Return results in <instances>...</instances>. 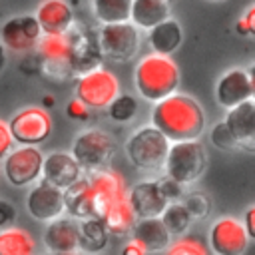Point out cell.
<instances>
[{"label": "cell", "instance_id": "obj_1", "mask_svg": "<svg viewBox=\"0 0 255 255\" xmlns=\"http://www.w3.org/2000/svg\"><path fill=\"white\" fill-rule=\"evenodd\" d=\"M151 126L159 129L167 141L197 139L205 128V114L193 98L173 92L155 102Z\"/></svg>", "mask_w": 255, "mask_h": 255}, {"label": "cell", "instance_id": "obj_2", "mask_svg": "<svg viewBox=\"0 0 255 255\" xmlns=\"http://www.w3.org/2000/svg\"><path fill=\"white\" fill-rule=\"evenodd\" d=\"M133 80H135L137 92L145 100L157 102V100H161V98H165L177 90L179 68L169 56L149 54L137 62Z\"/></svg>", "mask_w": 255, "mask_h": 255}, {"label": "cell", "instance_id": "obj_3", "mask_svg": "<svg viewBox=\"0 0 255 255\" xmlns=\"http://www.w3.org/2000/svg\"><path fill=\"white\" fill-rule=\"evenodd\" d=\"M207 167V153L205 147L197 139H183L171 141L165 153L163 169L165 175L175 179L181 185L197 181Z\"/></svg>", "mask_w": 255, "mask_h": 255}, {"label": "cell", "instance_id": "obj_4", "mask_svg": "<svg viewBox=\"0 0 255 255\" xmlns=\"http://www.w3.org/2000/svg\"><path fill=\"white\" fill-rule=\"evenodd\" d=\"M169 141L153 126L137 128L126 141V153L137 169H159L163 167Z\"/></svg>", "mask_w": 255, "mask_h": 255}, {"label": "cell", "instance_id": "obj_5", "mask_svg": "<svg viewBox=\"0 0 255 255\" xmlns=\"http://www.w3.org/2000/svg\"><path fill=\"white\" fill-rule=\"evenodd\" d=\"M36 60L38 68L56 82L68 80L74 76L72 64H70V46H68V34H42L36 42Z\"/></svg>", "mask_w": 255, "mask_h": 255}, {"label": "cell", "instance_id": "obj_6", "mask_svg": "<svg viewBox=\"0 0 255 255\" xmlns=\"http://www.w3.org/2000/svg\"><path fill=\"white\" fill-rule=\"evenodd\" d=\"M120 94V82L116 74L106 68H92L78 76L76 82V98L92 110L108 108L110 102Z\"/></svg>", "mask_w": 255, "mask_h": 255}, {"label": "cell", "instance_id": "obj_7", "mask_svg": "<svg viewBox=\"0 0 255 255\" xmlns=\"http://www.w3.org/2000/svg\"><path fill=\"white\" fill-rule=\"evenodd\" d=\"M116 139L98 128L82 131L72 143V155L82 169H100L116 153Z\"/></svg>", "mask_w": 255, "mask_h": 255}, {"label": "cell", "instance_id": "obj_8", "mask_svg": "<svg viewBox=\"0 0 255 255\" xmlns=\"http://www.w3.org/2000/svg\"><path fill=\"white\" fill-rule=\"evenodd\" d=\"M8 129L14 141L22 145H38L52 133V116L46 108L30 106L14 114L8 122Z\"/></svg>", "mask_w": 255, "mask_h": 255}, {"label": "cell", "instance_id": "obj_9", "mask_svg": "<svg viewBox=\"0 0 255 255\" xmlns=\"http://www.w3.org/2000/svg\"><path fill=\"white\" fill-rule=\"evenodd\" d=\"M42 151L36 145H22L16 149H10L4 155L2 171L10 185L24 187L34 183L42 175Z\"/></svg>", "mask_w": 255, "mask_h": 255}, {"label": "cell", "instance_id": "obj_10", "mask_svg": "<svg viewBox=\"0 0 255 255\" xmlns=\"http://www.w3.org/2000/svg\"><path fill=\"white\" fill-rule=\"evenodd\" d=\"M249 241L243 223L235 217L215 219L207 233V245L213 255H245Z\"/></svg>", "mask_w": 255, "mask_h": 255}, {"label": "cell", "instance_id": "obj_11", "mask_svg": "<svg viewBox=\"0 0 255 255\" xmlns=\"http://www.w3.org/2000/svg\"><path fill=\"white\" fill-rule=\"evenodd\" d=\"M98 48L102 56L112 60L126 62L137 52V30L129 22H112L104 24L98 32Z\"/></svg>", "mask_w": 255, "mask_h": 255}, {"label": "cell", "instance_id": "obj_12", "mask_svg": "<svg viewBox=\"0 0 255 255\" xmlns=\"http://www.w3.org/2000/svg\"><path fill=\"white\" fill-rule=\"evenodd\" d=\"M68 34V46H70V64L74 70V76H80L96 66H100L102 52L98 48V38L90 28H84L80 24H70L66 30Z\"/></svg>", "mask_w": 255, "mask_h": 255}, {"label": "cell", "instance_id": "obj_13", "mask_svg": "<svg viewBox=\"0 0 255 255\" xmlns=\"http://www.w3.org/2000/svg\"><path fill=\"white\" fill-rule=\"evenodd\" d=\"M90 187H92V199H94V213L96 217H104V213L124 199L128 195L126 179L120 171L116 169H96L94 173L88 175Z\"/></svg>", "mask_w": 255, "mask_h": 255}, {"label": "cell", "instance_id": "obj_14", "mask_svg": "<svg viewBox=\"0 0 255 255\" xmlns=\"http://www.w3.org/2000/svg\"><path fill=\"white\" fill-rule=\"evenodd\" d=\"M253 94H255V82H253L251 70H243V68L227 70L215 86L217 104L227 110L241 102L251 100Z\"/></svg>", "mask_w": 255, "mask_h": 255}, {"label": "cell", "instance_id": "obj_15", "mask_svg": "<svg viewBox=\"0 0 255 255\" xmlns=\"http://www.w3.org/2000/svg\"><path fill=\"white\" fill-rule=\"evenodd\" d=\"M40 36H42V28L36 16H30V14H22V16H14L6 20L0 30L2 44L14 52L34 50Z\"/></svg>", "mask_w": 255, "mask_h": 255}, {"label": "cell", "instance_id": "obj_16", "mask_svg": "<svg viewBox=\"0 0 255 255\" xmlns=\"http://www.w3.org/2000/svg\"><path fill=\"white\" fill-rule=\"evenodd\" d=\"M26 209L34 219L50 221L64 213V191L48 181H40L28 191Z\"/></svg>", "mask_w": 255, "mask_h": 255}, {"label": "cell", "instance_id": "obj_17", "mask_svg": "<svg viewBox=\"0 0 255 255\" xmlns=\"http://www.w3.org/2000/svg\"><path fill=\"white\" fill-rule=\"evenodd\" d=\"M223 122L233 133L237 147L253 153L255 151V104L253 100H247V102H241L229 108Z\"/></svg>", "mask_w": 255, "mask_h": 255}, {"label": "cell", "instance_id": "obj_18", "mask_svg": "<svg viewBox=\"0 0 255 255\" xmlns=\"http://www.w3.org/2000/svg\"><path fill=\"white\" fill-rule=\"evenodd\" d=\"M82 175V167L74 159L72 153L66 151H52L42 159V175L44 181L66 189L70 183H74Z\"/></svg>", "mask_w": 255, "mask_h": 255}, {"label": "cell", "instance_id": "obj_19", "mask_svg": "<svg viewBox=\"0 0 255 255\" xmlns=\"http://www.w3.org/2000/svg\"><path fill=\"white\" fill-rule=\"evenodd\" d=\"M128 201L135 217H159L167 199L163 197L157 181H139L128 191Z\"/></svg>", "mask_w": 255, "mask_h": 255}, {"label": "cell", "instance_id": "obj_20", "mask_svg": "<svg viewBox=\"0 0 255 255\" xmlns=\"http://www.w3.org/2000/svg\"><path fill=\"white\" fill-rule=\"evenodd\" d=\"M131 241L137 243L145 253L163 251L171 243V235L159 217H139L131 227Z\"/></svg>", "mask_w": 255, "mask_h": 255}, {"label": "cell", "instance_id": "obj_21", "mask_svg": "<svg viewBox=\"0 0 255 255\" xmlns=\"http://www.w3.org/2000/svg\"><path fill=\"white\" fill-rule=\"evenodd\" d=\"M44 245L50 253L78 251V223L72 217H54L44 231Z\"/></svg>", "mask_w": 255, "mask_h": 255}, {"label": "cell", "instance_id": "obj_22", "mask_svg": "<svg viewBox=\"0 0 255 255\" xmlns=\"http://www.w3.org/2000/svg\"><path fill=\"white\" fill-rule=\"evenodd\" d=\"M36 20L42 34H60L74 22V12L66 0H42L36 10Z\"/></svg>", "mask_w": 255, "mask_h": 255}, {"label": "cell", "instance_id": "obj_23", "mask_svg": "<svg viewBox=\"0 0 255 255\" xmlns=\"http://www.w3.org/2000/svg\"><path fill=\"white\" fill-rule=\"evenodd\" d=\"M64 191V211L70 213V217L76 219H86V217H96L94 213V199H92V187L90 179L78 177L74 183H70Z\"/></svg>", "mask_w": 255, "mask_h": 255}, {"label": "cell", "instance_id": "obj_24", "mask_svg": "<svg viewBox=\"0 0 255 255\" xmlns=\"http://www.w3.org/2000/svg\"><path fill=\"white\" fill-rule=\"evenodd\" d=\"M181 40H183L181 26L173 18L161 20L159 24L149 28V34H147V42H149L153 54H163V56H169L171 52H175L179 48Z\"/></svg>", "mask_w": 255, "mask_h": 255}, {"label": "cell", "instance_id": "obj_25", "mask_svg": "<svg viewBox=\"0 0 255 255\" xmlns=\"http://www.w3.org/2000/svg\"><path fill=\"white\" fill-rule=\"evenodd\" d=\"M110 231L100 217H86L78 223V249L86 253H98L106 249Z\"/></svg>", "mask_w": 255, "mask_h": 255}, {"label": "cell", "instance_id": "obj_26", "mask_svg": "<svg viewBox=\"0 0 255 255\" xmlns=\"http://www.w3.org/2000/svg\"><path fill=\"white\" fill-rule=\"evenodd\" d=\"M129 18L139 28H153L161 20L169 18V6L165 0H131Z\"/></svg>", "mask_w": 255, "mask_h": 255}, {"label": "cell", "instance_id": "obj_27", "mask_svg": "<svg viewBox=\"0 0 255 255\" xmlns=\"http://www.w3.org/2000/svg\"><path fill=\"white\" fill-rule=\"evenodd\" d=\"M36 241L34 237L16 225H10L0 231V255H34Z\"/></svg>", "mask_w": 255, "mask_h": 255}, {"label": "cell", "instance_id": "obj_28", "mask_svg": "<svg viewBox=\"0 0 255 255\" xmlns=\"http://www.w3.org/2000/svg\"><path fill=\"white\" fill-rule=\"evenodd\" d=\"M135 219L137 217H135V213H133V209H131V205L128 201V195L124 199H120L118 203H114L104 213V217H102V221L106 223V227H108V231L112 235H126V233H129L133 223H135Z\"/></svg>", "mask_w": 255, "mask_h": 255}, {"label": "cell", "instance_id": "obj_29", "mask_svg": "<svg viewBox=\"0 0 255 255\" xmlns=\"http://www.w3.org/2000/svg\"><path fill=\"white\" fill-rule=\"evenodd\" d=\"M159 219H161V223L165 225V229L169 231L171 237L185 235V231L189 229V225L193 221L189 211L185 209V205L177 203V201H167V205L159 213Z\"/></svg>", "mask_w": 255, "mask_h": 255}, {"label": "cell", "instance_id": "obj_30", "mask_svg": "<svg viewBox=\"0 0 255 255\" xmlns=\"http://www.w3.org/2000/svg\"><path fill=\"white\" fill-rule=\"evenodd\" d=\"M131 0H94V12L100 22H128Z\"/></svg>", "mask_w": 255, "mask_h": 255}, {"label": "cell", "instance_id": "obj_31", "mask_svg": "<svg viewBox=\"0 0 255 255\" xmlns=\"http://www.w3.org/2000/svg\"><path fill=\"white\" fill-rule=\"evenodd\" d=\"M135 114H137V100L129 94H118L108 106V116L120 124L133 120Z\"/></svg>", "mask_w": 255, "mask_h": 255}, {"label": "cell", "instance_id": "obj_32", "mask_svg": "<svg viewBox=\"0 0 255 255\" xmlns=\"http://www.w3.org/2000/svg\"><path fill=\"white\" fill-rule=\"evenodd\" d=\"M165 249V255H207L205 243L195 235H179V239L169 243Z\"/></svg>", "mask_w": 255, "mask_h": 255}, {"label": "cell", "instance_id": "obj_33", "mask_svg": "<svg viewBox=\"0 0 255 255\" xmlns=\"http://www.w3.org/2000/svg\"><path fill=\"white\" fill-rule=\"evenodd\" d=\"M183 205H185V209L189 211L191 219H203V217L211 211V201H209V197H207L205 193H201V191L189 193V195L183 199Z\"/></svg>", "mask_w": 255, "mask_h": 255}, {"label": "cell", "instance_id": "obj_34", "mask_svg": "<svg viewBox=\"0 0 255 255\" xmlns=\"http://www.w3.org/2000/svg\"><path fill=\"white\" fill-rule=\"evenodd\" d=\"M209 139H211V143H213L215 147H219V149H225V151L237 149V141H235L233 133L229 131V128L225 126V122H217V124L211 128Z\"/></svg>", "mask_w": 255, "mask_h": 255}, {"label": "cell", "instance_id": "obj_35", "mask_svg": "<svg viewBox=\"0 0 255 255\" xmlns=\"http://www.w3.org/2000/svg\"><path fill=\"white\" fill-rule=\"evenodd\" d=\"M235 32L239 36H251L255 32V6L251 4L247 8V12L239 18V22L235 24Z\"/></svg>", "mask_w": 255, "mask_h": 255}, {"label": "cell", "instance_id": "obj_36", "mask_svg": "<svg viewBox=\"0 0 255 255\" xmlns=\"http://www.w3.org/2000/svg\"><path fill=\"white\" fill-rule=\"evenodd\" d=\"M157 185H159V189H161V193H163V197H165L167 201H175V199L181 197V193H183L181 183H177L175 179H171V177H167V175H165V179L157 181Z\"/></svg>", "mask_w": 255, "mask_h": 255}, {"label": "cell", "instance_id": "obj_37", "mask_svg": "<svg viewBox=\"0 0 255 255\" xmlns=\"http://www.w3.org/2000/svg\"><path fill=\"white\" fill-rule=\"evenodd\" d=\"M16 223V209L10 201L0 199V231Z\"/></svg>", "mask_w": 255, "mask_h": 255}, {"label": "cell", "instance_id": "obj_38", "mask_svg": "<svg viewBox=\"0 0 255 255\" xmlns=\"http://www.w3.org/2000/svg\"><path fill=\"white\" fill-rule=\"evenodd\" d=\"M88 110H90V108H86L78 98H74V100L66 106V114H68L72 120H88V116H90Z\"/></svg>", "mask_w": 255, "mask_h": 255}, {"label": "cell", "instance_id": "obj_39", "mask_svg": "<svg viewBox=\"0 0 255 255\" xmlns=\"http://www.w3.org/2000/svg\"><path fill=\"white\" fill-rule=\"evenodd\" d=\"M12 143H14V139L8 129V124L0 120V159H4V155L12 149Z\"/></svg>", "mask_w": 255, "mask_h": 255}, {"label": "cell", "instance_id": "obj_40", "mask_svg": "<svg viewBox=\"0 0 255 255\" xmlns=\"http://www.w3.org/2000/svg\"><path fill=\"white\" fill-rule=\"evenodd\" d=\"M243 227H245V231H247L249 239H253V237H255V205H249V207H247Z\"/></svg>", "mask_w": 255, "mask_h": 255}, {"label": "cell", "instance_id": "obj_41", "mask_svg": "<svg viewBox=\"0 0 255 255\" xmlns=\"http://www.w3.org/2000/svg\"><path fill=\"white\" fill-rule=\"evenodd\" d=\"M122 255H145V251L137 245V243H133V241H129L124 249H122Z\"/></svg>", "mask_w": 255, "mask_h": 255}, {"label": "cell", "instance_id": "obj_42", "mask_svg": "<svg viewBox=\"0 0 255 255\" xmlns=\"http://www.w3.org/2000/svg\"><path fill=\"white\" fill-rule=\"evenodd\" d=\"M42 104H44L42 108H52V106H54V98H52V96L48 94V96H44V100H42Z\"/></svg>", "mask_w": 255, "mask_h": 255}, {"label": "cell", "instance_id": "obj_43", "mask_svg": "<svg viewBox=\"0 0 255 255\" xmlns=\"http://www.w3.org/2000/svg\"><path fill=\"white\" fill-rule=\"evenodd\" d=\"M50 255H80L78 251H60V253H50Z\"/></svg>", "mask_w": 255, "mask_h": 255}, {"label": "cell", "instance_id": "obj_44", "mask_svg": "<svg viewBox=\"0 0 255 255\" xmlns=\"http://www.w3.org/2000/svg\"><path fill=\"white\" fill-rule=\"evenodd\" d=\"M4 68V50H2V46H0V70Z\"/></svg>", "mask_w": 255, "mask_h": 255}, {"label": "cell", "instance_id": "obj_45", "mask_svg": "<svg viewBox=\"0 0 255 255\" xmlns=\"http://www.w3.org/2000/svg\"><path fill=\"white\" fill-rule=\"evenodd\" d=\"M165 2H169V0H165Z\"/></svg>", "mask_w": 255, "mask_h": 255}]
</instances>
